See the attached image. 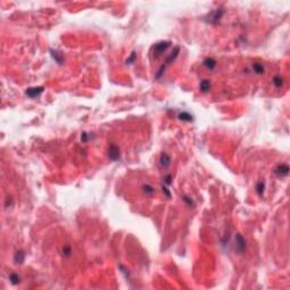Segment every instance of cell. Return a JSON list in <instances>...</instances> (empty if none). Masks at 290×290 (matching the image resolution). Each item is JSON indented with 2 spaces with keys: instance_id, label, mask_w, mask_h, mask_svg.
I'll list each match as a JSON object with an SVG mask.
<instances>
[{
  "instance_id": "6da1fadb",
  "label": "cell",
  "mask_w": 290,
  "mask_h": 290,
  "mask_svg": "<svg viewBox=\"0 0 290 290\" xmlns=\"http://www.w3.org/2000/svg\"><path fill=\"white\" fill-rule=\"evenodd\" d=\"M170 42L169 41H160L155 43L152 48V54H153L154 58H159L161 54H163L167 51L169 47H170Z\"/></svg>"
},
{
  "instance_id": "7a4b0ae2",
  "label": "cell",
  "mask_w": 290,
  "mask_h": 290,
  "mask_svg": "<svg viewBox=\"0 0 290 290\" xmlns=\"http://www.w3.org/2000/svg\"><path fill=\"white\" fill-rule=\"evenodd\" d=\"M178 52H179V48L176 47V48H175V50L172 51L171 54H170V56H169L168 58H167V60L164 61V64H163V65L160 67V69H159V71H158V74H157V78H159L160 76H162L163 73H164V70L167 69V67H168V66L170 65V62H172L173 60L176 59V57H177Z\"/></svg>"
},
{
  "instance_id": "3957f363",
  "label": "cell",
  "mask_w": 290,
  "mask_h": 290,
  "mask_svg": "<svg viewBox=\"0 0 290 290\" xmlns=\"http://www.w3.org/2000/svg\"><path fill=\"white\" fill-rule=\"evenodd\" d=\"M223 14H225V10H223V9H215V10H213L212 13L209 14L206 21L211 24H215L220 21V18L222 17Z\"/></svg>"
},
{
  "instance_id": "277c9868",
  "label": "cell",
  "mask_w": 290,
  "mask_h": 290,
  "mask_svg": "<svg viewBox=\"0 0 290 290\" xmlns=\"http://www.w3.org/2000/svg\"><path fill=\"white\" fill-rule=\"evenodd\" d=\"M43 91H44V87H42V86H35V87H30V89H27L25 93H26V95L28 98L34 99V98L40 96V95L43 93Z\"/></svg>"
},
{
  "instance_id": "5b68a950",
  "label": "cell",
  "mask_w": 290,
  "mask_h": 290,
  "mask_svg": "<svg viewBox=\"0 0 290 290\" xmlns=\"http://www.w3.org/2000/svg\"><path fill=\"white\" fill-rule=\"evenodd\" d=\"M235 241H236V249L240 254H243L246 251V241L244 239V237L240 234H237L235 237Z\"/></svg>"
},
{
  "instance_id": "8992f818",
  "label": "cell",
  "mask_w": 290,
  "mask_h": 290,
  "mask_svg": "<svg viewBox=\"0 0 290 290\" xmlns=\"http://www.w3.org/2000/svg\"><path fill=\"white\" fill-rule=\"evenodd\" d=\"M108 157L110 158V160L112 161H118L119 157H120V151H119V148L117 145L111 144L109 146V150H108Z\"/></svg>"
},
{
  "instance_id": "52a82bcc",
  "label": "cell",
  "mask_w": 290,
  "mask_h": 290,
  "mask_svg": "<svg viewBox=\"0 0 290 290\" xmlns=\"http://www.w3.org/2000/svg\"><path fill=\"white\" fill-rule=\"evenodd\" d=\"M274 172H275V175L279 176V177H286V176H288V173H289V167H288L287 164H284V163L279 164V166L275 168Z\"/></svg>"
},
{
  "instance_id": "ba28073f",
  "label": "cell",
  "mask_w": 290,
  "mask_h": 290,
  "mask_svg": "<svg viewBox=\"0 0 290 290\" xmlns=\"http://www.w3.org/2000/svg\"><path fill=\"white\" fill-rule=\"evenodd\" d=\"M159 163L162 168H168L171 163V158L169 157L167 153H162L160 155V159H159Z\"/></svg>"
},
{
  "instance_id": "9c48e42d",
  "label": "cell",
  "mask_w": 290,
  "mask_h": 290,
  "mask_svg": "<svg viewBox=\"0 0 290 290\" xmlns=\"http://www.w3.org/2000/svg\"><path fill=\"white\" fill-rule=\"evenodd\" d=\"M50 52H51V57L56 60L57 64L61 65L62 61H64V56L61 54V52H59L58 50H54V49H50Z\"/></svg>"
},
{
  "instance_id": "30bf717a",
  "label": "cell",
  "mask_w": 290,
  "mask_h": 290,
  "mask_svg": "<svg viewBox=\"0 0 290 290\" xmlns=\"http://www.w3.org/2000/svg\"><path fill=\"white\" fill-rule=\"evenodd\" d=\"M203 65H204L205 68H207L209 70H212V69L215 68L216 61L213 58H206V59H204V61H203Z\"/></svg>"
},
{
  "instance_id": "8fae6325",
  "label": "cell",
  "mask_w": 290,
  "mask_h": 290,
  "mask_svg": "<svg viewBox=\"0 0 290 290\" xmlns=\"http://www.w3.org/2000/svg\"><path fill=\"white\" fill-rule=\"evenodd\" d=\"M24 260H25V254H24L23 251H18V252H16L15 256H14V261H15L16 264H23L24 263Z\"/></svg>"
},
{
  "instance_id": "7c38bea8",
  "label": "cell",
  "mask_w": 290,
  "mask_h": 290,
  "mask_svg": "<svg viewBox=\"0 0 290 290\" xmlns=\"http://www.w3.org/2000/svg\"><path fill=\"white\" fill-rule=\"evenodd\" d=\"M211 89V82L209 80H203L199 84V90H201L203 93H206L209 92Z\"/></svg>"
},
{
  "instance_id": "4fadbf2b",
  "label": "cell",
  "mask_w": 290,
  "mask_h": 290,
  "mask_svg": "<svg viewBox=\"0 0 290 290\" xmlns=\"http://www.w3.org/2000/svg\"><path fill=\"white\" fill-rule=\"evenodd\" d=\"M178 118H179V120H181V122H190L194 120V118H193V116L190 115V113L188 112H181L178 115Z\"/></svg>"
},
{
  "instance_id": "5bb4252c",
  "label": "cell",
  "mask_w": 290,
  "mask_h": 290,
  "mask_svg": "<svg viewBox=\"0 0 290 290\" xmlns=\"http://www.w3.org/2000/svg\"><path fill=\"white\" fill-rule=\"evenodd\" d=\"M264 189H265V184H264V181H258L257 184H256V193H257V195L260 196V197H263V194H264Z\"/></svg>"
},
{
  "instance_id": "9a60e30c",
  "label": "cell",
  "mask_w": 290,
  "mask_h": 290,
  "mask_svg": "<svg viewBox=\"0 0 290 290\" xmlns=\"http://www.w3.org/2000/svg\"><path fill=\"white\" fill-rule=\"evenodd\" d=\"M253 70H254L256 74L261 75V74H264L265 68H264V66L262 65V64H260V62H255V64H253Z\"/></svg>"
},
{
  "instance_id": "2e32d148",
  "label": "cell",
  "mask_w": 290,
  "mask_h": 290,
  "mask_svg": "<svg viewBox=\"0 0 290 290\" xmlns=\"http://www.w3.org/2000/svg\"><path fill=\"white\" fill-rule=\"evenodd\" d=\"M142 189H143V193H144L145 195H148V196H152L154 194V188L151 186V185H148V184H145V185H143Z\"/></svg>"
},
{
  "instance_id": "e0dca14e",
  "label": "cell",
  "mask_w": 290,
  "mask_h": 290,
  "mask_svg": "<svg viewBox=\"0 0 290 290\" xmlns=\"http://www.w3.org/2000/svg\"><path fill=\"white\" fill-rule=\"evenodd\" d=\"M9 281H10L12 284L16 286V284H18L21 282V278H19L18 274H16V273H10V274H9Z\"/></svg>"
},
{
  "instance_id": "ac0fdd59",
  "label": "cell",
  "mask_w": 290,
  "mask_h": 290,
  "mask_svg": "<svg viewBox=\"0 0 290 290\" xmlns=\"http://www.w3.org/2000/svg\"><path fill=\"white\" fill-rule=\"evenodd\" d=\"M272 83L275 87H281L283 85V78L281 76H274L272 80Z\"/></svg>"
},
{
  "instance_id": "d6986e66",
  "label": "cell",
  "mask_w": 290,
  "mask_h": 290,
  "mask_svg": "<svg viewBox=\"0 0 290 290\" xmlns=\"http://www.w3.org/2000/svg\"><path fill=\"white\" fill-rule=\"evenodd\" d=\"M183 201L185 202V203H186L187 206H188V207H194V206H195V203H194V201H193L192 197H189V196L184 195V196H183Z\"/></svg>"
},
{
  "instance_id": "ffe728a7",
  "label": "cell",
  "mask_w": 290,
  "mask_h": 290,
  "mask_svg": "<svg viewBox=\"0 0 290 290\" xmlns=\"http://www.w3.org/2000/svg\"><path fill=\"white\" fill-rule=\"evenodd\" d=\"M70 255H71L70 246H64V248H62V256H65V257H69Z\"/></svg>"
},
{
  "instance_id": "44dd1931",
  "label": "cell",
  "mask_w": 290,
  "mask_h": 290,
  "mask_svg": "<svg viewBox=\"0 0 290 290\" xmlns=\"http://www.w3.org/2000/svg\"><path fill=\"white\" fill-rule=\"evenodd\" d=\"M171 181H172V176L171 175H166L164 177H163V185H166V186H170V185H171Z\"/></svg>"
},
{
  "instance_id": "7402d4cb",
  "label": "cell",
  "mask_w": 290,
  "mask_h": 290,
  "mask_svg": "<svg viewBox=\"0 0 290 290\" xmlns=\"http://www.w3.org/2000/svg\"><path fill=\"white\" fill-rule=\"evenodd\" d=\"M135 60H136V52H133V54H130L129 58L126 60V64H127V65H132V64L135 62Z\"/></svg>"
},
{
  "instance_id": "603a6c76",
  "label": "cell",
  "mask_w": 290,
  "mask_h": 290,
  "mask_svg": "<svg viewBox=\"0 0 290 290\" xmlns=\"http://www.w3.org/2000/svg\"><path fill=\"white\" fill-rule=\"evenodd\" d=\"M162 192L164 193V194H166V196L168 197V199H170V197H171V193H170V190H169L168 188H167V187L164 186V185L162 186Z\"/></svg>"
}]
</instances>
